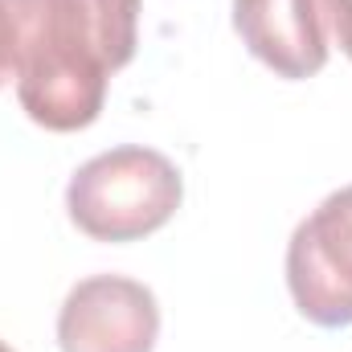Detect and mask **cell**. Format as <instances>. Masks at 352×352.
Here are the masks:
<instances>
[{
	"mask_svg": "<svg viewBox=\"0 0 352 352\" xmlns=\"http://www.w3.org/2000/svg\"><path fill=\"white\" fill-rule=\"evenodd\" d=\"M324 12H328V21H332L336 45L352 58V0H324Z\"/></svg>",
	"mask_w": 352,
	"mask_h": 352,
	"instance_id": "8992f818",
	"label": "cell"
},
{
	"mask_svg": "<svg viewBox=\"0 0 352 352\" xmlns=\"http://www.w3.org/2000/svg\"><path fill=\"white\" fill-rule=\"evenodd\" d=\"M25 115L45 131L90 127L107 82L135 58L140 0H0Z\"/></svg>",
	"mask_w": 352,
	"mask_h": 352,
	"instance_id": "6da1fadb",
	"label": "cell"
},
{
	"mask_svg": "<svg viewBox=\"0 0 352 352\" xmlns=\"http://www.w3.org/2000/svg\"><path fill=\"white\" fill-rule=\"evenodd\" d=\"M234 29L278 78H311L328 62L320 0H234Z\"/></svg>",
	"mask_w": 352,
	"mask_h": 352,
	"instance_id": "5b68a950",
	"label": "cell"
},
{
	"mask_svg": "<svg viewBox=\"0 0 352 352\" xmlns=\"http://www.w3.org/2000/svg\"><path fill=\"white\" fill-rule=\"evenodd\" d=\"M184 180L164 152L123 144L87 160L66 184L70 221L94 242H135L173 221Z\"/></svg>",
	"mask_w": 352,
	"mask_h": 352,
	"instance_id": "7a4b0ae2",
	"label": "cell"
},
{
	"mask_svg": "<svg viewBox=\"0 0 352 352\" xmlns=\"http://www.w3.org/2000/svg\"><path fill=\"white\" fill-rule=\"evenodd\" d=\"M0 352H12V349H8V344H4V340H0Z\"/></svg>",
	"mask_w": 352,
	"mask_h": 352,
	"instance_id": "ba28073f",
	"label": "cell"
},
{
	"mask_svg": "<svg viewBox=\"0 0 352 352\" xmlns=\"http://www.w3.org/2000/svg\"><path fill=\"white\" fill-rule=\"evenodd\" d=\"M287 287L320 328L352 324V184L324 197L287 242Z\"/></svg>",
	"mask_w": 352,
	"mask_h": 352,
	"instance_id": "3957f363",
	"label": "cell"
},
{
	"mask_svg": "<svg viewBox=\"0 0 352 352\" xmlns=\"http://www.w3.org/2000/svg\"><path fill=\"white\" fill-rule=\"evenodd\" d=\"M8 74H12V37H8V16H4V4H0V87H4Z\"/></svg>",
	"mask_w": 352,
	"mask_h": 352,
	"instance_id": "52a82bcc",
	"label": "cell"
},
{
	"mask_svg": "<svg viewBox=\"0 0 352 352\" xmlns=\"http://www.w3.org/2000/svg\"><path fill=\"white\" fill-rule=\"evenodd\" d=\"M160 336L156 295L127 274H90L58 311L62 352H152Z\"/></svg>",
	"mask_w": 352,
	"mask_h": 352,
	"instance_id": "277c9868",
	"label": "cell"
}]
</instances>
